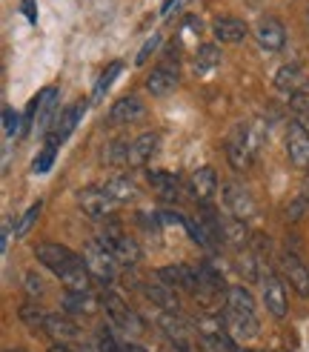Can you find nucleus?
I'll use <instances>...</instances> for the list:
<instances>
[{
    "instance_id": "obj_2",
    "label": "nucleus",
    "mask_w": 309,
    "mask_h": 352,
    "mask_svg": "<svg viewBox=\"0 0 309 352\" xmlns=\"http://www.w3.org/2000/svg\"><path fill=\"white\" fill-rule=\"evenodd\" d=\"M261 140H264V123L255 120V123H235L229 138H227V157L229 164L240 172V169H249V164L255 161L258 149H261Z\"/></svg>"
},
{
    "instance_id": "obj_33",
    "label": "nucleus",
    "mask_w": 309,
    "mask_h": 352,
    "mask_svg": "<svg viewBox=\"0 0 309 352\" xmlns=\"http://www.w3.org/2000/svg\"><path fill=\"white\" fill-rule=\"evenodd\" d=\"M120 69H124V66H120L117 60L106 66V72H103V75L98 78V83H95V92H92V103L103 100V95H106V89H109V86H112V83H115V78L120 75Z\"/></svg>"
},
{
    "instance_id": "obj_13",
    "label": "nucleus",
    "mask_w": 309,
    "mask_h": 352,
    "mask_svg": "<svg viewBox=\"0 0 309 352\" xmlns=\"http://www.w3.org/2000/svg\"><path fill=\"white\" fill-rule=\"evenodd\" d=\"M275 89L289 95V98L304 95V89H306V72H304V66H298V63L281 66L278 72H275Z\"/></svg>"
},
{
    "instance_id": "obj_9",
    "label": "nucleus",
    "mask_w": 309,
    "mask_h": 352,
    "mask_svg": "<svg viewBox=\"0 0 309 352\" xmlns=\"http://www.w3.org/2000/svg\"><path fill=\"white\" fill-rule=\"evenodd\" d=\"M78 204H80V209H83V215L92 218V221L109 218V215H112V206H115V201L106 195V192L95 189V186L80 189V192H78Z\"/></svg>"
},
{
    "instance_id": "obj_11",
    "label": "nucleus",
    "mask_w": 309,
    "mask_h": 352,
    "mask_svg": "<svg viewBox=\"0 0 309 352\" xmlns=\"http://www.w3.org/2000/svg\"><path fill=\"white\" fill-rule=\"evenodd\" d=\"M218 192V172L212 166H201L189 175V195L198 204H209Z\"/></svg>"
},
{
    "instance_id": "obj_15",
    "label": "nucleus",
    "mask_w": 309,
    "mask_h": 352,
    "mask_svg": "<svg viewBox=\"0 0 309 352\" xmlns=\"http://www.w3.org/2000/svg\"><path fill=\"white\" fill-rule=\"evenodd\" d=\"M281 270H284V278L289 280V287L295 289L301 298H309V270L301 263V258L286 252L281 258Z\"/></svg>"
},
{
    "instance_id": "obj_32",
    "label": "nucleus",
    "mask_w": 309,
    "mask_h": 352,
    "mask_svg": "<svg viewBox=\"0 0 309 352\" xmlns=\"http://www.w3.org/2000/svg\"><path fill=\"white\" fill-rule=\"evenodd\" d=\"M220 63V52H218V46H212V43H206V46H201L198 49V55H195V72H212V69Z\"/></svg>"
},
{
    "instance_id": "obj_41",
    "label": "nucleus",
    "mask_w": 309,
    "mask_h": 352,
    "mask_svg": "<svg viewBox=\"0 0 309 352\" xmlns=\"http://www.w3.org/2000/svg\"><path fill=\"white\" fill-rule=\"evenodd\" d=\"M158 43H161V34H152V38L141 46V52H137V58H135V60H137V63H146V60L152 58V52L158 49Z\"/></svg>"
},
{
    "instance_id": "obj_24",
    "label": "nucleus",
    "mask_w": 309,
    "mask_h": 352,
    "mask_svg": "<svg viewBox=\"0 0 309 352\" xmlns=\"http://www.w3.org/2000/svg\"><path fill=\"white\" fill-rule=\"evenodd\" d=\"M103 192H106L115 204H132V201H137V184L132 178H126V175L109 178L106 186H103Z\"/></svg>"
},
{
    "instance_id": "obj_6",
    "label": "nucleus",
    "mask_w": 309,
    "mask_h": 352,
    "mask_svg": "<svg viewBox=\"0 0 309 352\" xmlns=\"http://www.w3.org/2000/svg\"><path fill=\"white\" fill-rule=\"evenodd\" d=\"M223 204H227L229 215H235L238 221H244V223L258 218V204H255V198L249 195L247 186H240V184H235V181L223 184Z\"/></svg>"
},
{
    "instance_id": "obj_35",
    "label": "nucleus",
    "mask_w": 309,
    "mask_h": 352,
    "mask_svg": "<svg viewBox=\"0 0 309 352\" xmlns=\"http://www.w3.org/2000/svg\"><path fill=\"white\" fill-rule=\"evenodd\" d=\"M289 107H292V112H295V120L309 132V98H306V95L289 98Z\"/></svg>"
},
{
    "instance_id": "obj_19",
    "label": "nucleus",
    "mask_w": 309,
    "mask_h": 352,
    "mask_svg": "<svg viewBox=\"0 0 309 352\" xmlns=\"http://www.w3.org/2000/svg\"><path fill=\"white\" fill-rule=\"evenodd\" d=\"M137 118H144V103L137 100L135 95H126L112 103L109 109V123L112 126H124V123H135Z\"/></svg>"
},
{
    "instance_id": "obj_30",
    "label": "nucleus",
    "mask_w": 309,
    "mask_h": 352,
    "mask_svg": "<svg viewBox=\"0 0 309 352\" xmlns=\"http://www.w3.org/2000/svg\"><path fill=\"white\" fill-rule=\"evenodd\" d=\"M17 318H21L29 329H43V327H46V318H49V312H46L41 304L26 301V304H21V309H17Z\"/></svg>"
},
{
    "instance_id": "obj_50",
    "label": "nucleus",
    "mask_w": 309,
    "mask_h": 352,
    "mask_svg": "<svg viewBox=\"0 0 309 352\" xmlns=\"http://www.w3.org/2000/svg\"><path fill=\"white\" fill-rule=\"evenodd\" d=\"M235 352H249V349H235Z\"/></svg>"
},
{
    "instance_id": "obj_23",
    "label": "nucleus",
    "mask_w": 309,
    "mask_h": 352,
    "mask_svg": "<svg viewBox=\"0 0 309 352\" xmlns=\"http://www.w3.org/2000/svg\"><path fill=\"white\" fill-rule=\"evenodd\" d=\"M43 332L46 336H52L58 344H66V341H72V338H78V324L69 318V315H60V312H55V315H49L46 318V327H43Z\"/></svg>"
},
{
    "instance_id": "obj_21",
    "label": "nucleus",
    "mask_w": 309,
    "mask_h": 352,
    "mask_svg": "<svg viewBox=\"0 0 309 352\" xmlns=\"http://www.w3.org/2000/svg\"><path fill=\"white\" fill-rule=\"evenodd\" d=\"M146 178H149L152 189L158 192L161 198H166V201H178L181 181H178V175H175V172H166V169H149V172H146Z\"/></svg>"
},
{
    "instance_id": "obj_25",
    "label": "nucleus",
    "mask_w": 309,
    "mask_h": 352,
    "mask_svg": "<svg viewBox=\"0 0 309 352\" xmlns=\"http://www.w3.org/2000/svg\"><path fill=\"white\" fill-rule=\"evenodd\" d=\"M55 109H58V89L55 86H46V89L38 95V118H34V126L38 132H46L52 118H55Z\"/></svg>"
},
{
    "instance_id": "obj_49",
    "label": "nucleus",
    "mask_w": 309,
    "mask_h": 352,
    "mask_svg": "<svg viewBox=\"0 0 309 352\" xmlns=\"http://www.w3.org/2000/svg\"><path fill=\"white\" fill-rule=\"evenodd\" d=\"M6 352H23V349H6Z\"/></svg>"
},
{
    "instance_id": "obj_1",
    "label": "nucleus",
    "mask_w": 309,
    "mask_h": 352,
    "mask_svg": "<svg viewBox=\"0 0 309 352\" xmlns=\"http://www.w3.org/2000/svg\"><path fill=\"white\" fill-rule=\"evenodd\" d=\"M34 258H38L49 272H55V278L66 287V292H89L92 272L86 270L83 258H78L69 246H63V243H38Z\"/></svg>"
},
{
    "instance_id": "obj_31",
    "label": "nucleus",
    "mask_w": 309,
    "mask_h": 352,
    "mask_svg": "<svg viewBox=\"0 0 309 352\" xmlns=\"http://www.w3.org/2000/svg\"><path fill=\"white\" fill-rule=\"evenodd\" d=\"M58 144H60V140L49 135L46 146L41 149V155L34 157V164H32V172H34V175H46V172L52 169V164H55V155H58Z\"/></svg>"
},
{
    "instance_id": "obj_48",
    "label": "nucleus",
    "mask_w": 309,
    "mask_h": 352,
    "mask_svg": "<svg viewBox=\"0 0 309 352\" xmlns=\"http://www.w3.org/2000/svg\"><path fill=\"white\" fill-rule=\"evenodd\" d=\"M175 3H178V0H166V3H163V9H161V12H163V14H169V12H172V6H175Z\"/></svg>"
},
{
    "instance_id": "obj_26",
    "label": "nucleus",
    "mask_w": 309,
    "mask_h": 352,
    "mask_svg": "<svg viewBox=\"0 0 309 352\" xmlns=\"http://www.w3.org/2000/svg\"><path fill=\"white\" fill-rule=\"evenodd\" d=\"M158 324L163 327L166 336L175 341L178 349H186V321L181 318L178 312H161L158 315Z\"/></svg>"
},
{
    "instance_id": "obj_36",
    "label": "nucleus",
    "mask_w": 309,
    "mask_h": 352,
    "mask_svg": "<svg viewBox=\"0 0 309 352\" xmlns=\"http://www.w3.org/2000/svg\"><path fill=\"white\" fill-rule=\"evenodd\" d=\"M198 272H201V287H209V289H220L223 287V278H220V272L212 267V263H198Z\"/></svg>"
},
{
    "instance_id": "obj_28",
    "label": "nucleus",
    "mask_w": 309,
    "mask_h": 352,
    "mask_svg": "<svg viewBox=\"0 0 309 352\" xmlns=\"http://www.w3.org/2000/svg\"><path fill=\"white\" fill-rule=\"evenodd\" d=\"M227 307H229V309H235V312L255 315V298H252V292H249L247 287L235 284V287H229V289H227Z\"/></svg>"
},
{
    "instance_id": "obj_18",
    "label": "nucleus",
    "mask_w": 309,
    "mask_h": 352,
    "mask_svg": "<svg viewBox=\"0 0 309 352\" xmlns=\"http://www.w3.org/2000/svg\"><path fill=\"white\" fill-rule=\"evenodd\" d=\"M220 238L227 241L235 252L249 250V232H247V223H244V221H238L235 215H223V218H220Z\"/></svg>"
},
{
    "instance_id": "obj_38",
    "label": "nucleus",
    "mask_w": 309,
    "mask_h": 352,
    "mask_svg": "<svg viewBox=\"0 0 309 352\" xmlns=\"http://www.w3.org/2000/svg\"><path fill=\"white\" fill-rule=\"evenodd\" d=\"M23 289H26L29 298H41V295L46 292V284H43V278H41L38 272H26V278H23Z\"/></svg>"
},
{
    "instance_id": "obj_44",
    "label": "nucleus",
    "mask_w": 309,
    "mask_h": 352,
    "mask_svg": "<svg viewBox=\"0 0 309 352\" xmlns=\"http://www.w3.org/2000/svg\"><path fill=\"white\" fill-rule=\"evenodd\" d=\"M23 12H26V17H29L32 23L38 21V14H34V0H23Z\"/></svg>"
},
{
    "instance_id": "obj_8",
    "label": "nucleus",
    "mask_w": 309,
    "mask_h": 352,
    "mask_svg": "<svg viewBox=\"0 0 309 352\" xmlns=\"http://www.w3.org/2000/svg\"><path fill=\"white\" fill-rule=\"evenodd\" d=\"M286 155L295 169H309V132L298 120H292L286 129Z\"/></svg>"
},
{
    "instance_id": "obj_47",
    "label": "nucleus",
    "mask_w": 309,
    "mask_h": 352,
    "mask_svg": "<svg viewBox=\"0 0 309 352\" xmlns=\"http://www.w3.org/2000/svg\"><path fill=\"white\" fill-rule=\"evenodd\" d=\"M126 352H149V349H144L141 344H126Z\"/></svg>"
},
{
    "instance_id": "obj_10",
    "label": "nucleus",
    "mask_w": 309,
    "mask_h": 352,
    "mask_svg": "<svg viewBox=\"0 0 309 352\" xmlns=\"http://www.w3.org/2000/svg\"><path fill=\"white\" fill-rule=\"evenodd\" d=\"M181 83V75H178V63H161L152 69V75L146 78V89L154 95V98H166L178 89Z\"/></svg>"
},
{
    "instance_id": "obj_39",
    "label": "nucleus",
    "mask_w": 309,
    "mask_h": 352,
    "mask_svg": "<svg viewBox=\"0 0 309 352\" xmlns=\"http://www.w3.org/2000/svg\"><path fill=\"white\" fill-rule=\"evenodd\" d=\"M21 129H23V126H21V115H17L12 107H6V109H3V135L12 138V135H17Z\"/></svg>"
},
{
    "instance_id": "obj_45",
    "label": "nucleus",
    "mask_w": 309,
    "mask_h": 352,
    "mask_svg": "<svg viewBox=\"0 0 309 352\" xmlns=\"http://www.w3.org/2000/svg\"><path fill=\"white\" fill-rule=\"evenodd\" d=\"M49 352H75V349H69L66 344H58V341H55V344L49 346Z\"/></svg>"
},
{
    "instance_id": "obj_7",
    "label": "nucleus",
    "mask_w": 309,
    "mask_h": 352,
    "mask_svg": "<svg viewBox=\"0 0 309 352\" xmlns=\"http://www.w3.org/2000/svg\"><path fill=\"white\" fill-rule=\"evenodd\" d=\"M100 241L109 246L112 255L117 258V263H124V267H135V263L141 261V246H137V241L124 235L117 226H109V230L100 235Z\"/></svg>"
},
{
    "instance_id": "obj_12",
    "label": "nucleus",
    "mask_w": 309,
    "mask_h": 352,
    "mask_svg": "<svg viewBox=\"0 0 309 352\" xmlns=\"http://www.w3.org/2000/svg\"><path fill=\"white\" fill-rule=\"evenodd\" d=\"M223 324H227L229 336L235 341H255L258 338V329H261V324H258L255 315H247V312H235L227 307V315H223Z\"/></svg>"
},
{
    "instance_id": "obj_43",
    "label": "nucleus",
    "mask_w": 309,
    "mask_h": 352,
    "mask_svg": "<svg viewBox=\"0 0 309 352\" xmlns=\"http://www.w3.org/2000/svg\"><path fill=\"white\" fill-rule=\"evenodd\" d=\"M9 238H12V223H9V218H3V238H0V252H6Z\"/></svg>"
},
{
    "instance_id": "obj_20",
    "label": "nucleus",
    "mask_w": 309,
    "mask_h": 352,
    "mask_svg": "<svg viewBox=\"0 0 309 352\" xmlns=\"http://www.w3.org/2000/svg\"><path fill=\"white\" fill-rule=\"evenodd\" d=\"M144 295L154 307H161V312H178L181 309V298H178L175 287L163 284V280H158V284H144Z\"/></svg>"
},
{
    "instance_id": "obj_4",
    "label": "nucleus",
    "mask_w": 309,
    "mask_h": 352,
    "mask_svg": "<svg viewBox=\"0 0 309 352\" xmlns=\"http://www.w3.org/2000/svg\"><path fill=\"white\" fill-rule=\"evenodd\" d=\"M100 304H103V309H106V315L112 318L115 327H120L124 332H132V336H141L144 332V318L132 307H126L124 301H120L115 292H103Z\"/></svg>"
},
{
    "instance_id": "obj_3",
    "label": "nucleus",
    "mask_w": 309,
    "mask_h": 352,
    "mask_svg": "<svg viewBox=\"0 0 309 352\" xmlns=\"http://www.w3.org/2000/svg\"><path fill=\"white\" fill-rule=\"evenodd\" d=\"M83 263H86V270L92 272V278H98V280H115V275H117V258L100 238L86 243Z\"/></svg>"
},
{
    "instance_id": "obj_5",
    "label": "nucleus",
    "mask_w": 309,
    "mask_h": 352,
    "mask_svg": "<svg viewBox=\"0 0 309 352\" xmlns=\"http://www.w3.org/2000/svg\"><path fill=\"white\" fill-rule=\"evenodd\" d=\"M261 298H264V307L266 312L272 315V318H286V289H284V280L275 275L272 270L264 272L261 267Z\"/></svg>"
},
{
    "instance_id": "obj_29",
    "label": "nucleus",
    "mask_w": 309,
    "mask_h": 352,
    "mask_svg": "<svg viewBox=\"0 0 309 352\" xmlns=\"http://www.w3.org/2000/svg\"><path fill=\"white\" fill-rule=\"evenodd\" d=\"M83 112H86V103H75L72 109H66V112H63V118H60V123L55 126V132H52V138L66 140L69 135L75 132V126H78V120L83 118Z\"/></svg>"
},
{
    "instance_id": "obj_16",
    "label": "nucleus",
    "mask_w": 309,
    "mask_h": 352,
    "mask_svg": "<svg viewBox=\"0 0 309 352\" xmlns=\"http://www.w3.org/2000/svg\"><path fill=\"white\" fill-rule=\"evenodd\" d=\"M212 34L220 43H240L249 34V26L240 21V17L220 14V17H215V21H212Z\"/></svg>"
},
{
    "instance_id": "obj_46",
    "label": "nucleus",
    "mask_w": 309,
    "mask_h": 352,
    "mask_svg": "<svg viewBox=\"0 0 309 352\" xmlns=\"http://www.w3.org/2000/svg\"><path fill=\"white\" fill-rule=\"evenodd\" d=\"M301 195H304V198H306V204H309V172H306L304 184H301Z\"/></svg>"
},
{
    "instance_id": "obj_14",
    "label": "nucleus",
    "mask_w": 309,
    "mask_h": 352,
    "mask_svg": "<svg viewBox=\"0 0 309 352\" xmlns=\"http://www.w3.org/2000/svg\"><path fill=\"white\" fill-rule=\"evenodd\" d=\"M255 38L261 43V49L266 52H281L284 43H286V32H284V23L275 21V17H261L255 26Z\"/></svg>"
},
{
    "instance_id": "obj_42",
    "label": "nucleus",
    "mask_w": 309,
    "mask_h": 352,
    "mask_svg": "<svg viewBox=\"0 0 309 352\" xmlns=\"http://www.w3.org/2000/svg\"><path fill=\"white\" fill-rule=\"evenodd\" d=\"M306 206H309V204H306V198H304V195H298V201L286 209V218H289V221H301V215H304V209H306Z\"/></svg>"
},
{
    "instance_id": "obj_27",
    "label": "nucleus",
    "mask_w": 309,
    "mask_h": 352,
    "mask_svg": "<svg viewBox=\"0 0 309 352\" xmlns=\"http://www.w3.org/2000/svg\"><path fill=\"white\" fill-rule=\"evenodd\" d=\"M183 230L189 232V238H192L198 246H203V250H215V246H218V238L212 235V230H209V226H206L203 223V218H186V226H183Z\"/></svg>"
},
{
    "instance_id": "obj_17",
    "label": "nucleus",
    "mask_w": 309,
    "mask_h": 352,
    "mask_svg": "<svg viewBox=\"0 0 309 352\" xmlns=\"http://www.w3.org/2000/svg\"><path fill=\"white\" fill-rule=\"evenodd\" d=\"M161 146V135L158 132H144V135H137L132 140V146H129V166H144L152 161V155L158 152Z\"/></svg>"
},
{
    "instance_id": "obj_22",
    "label": "nucleus",
    "mask_w": 309,
    "mask_h": 352,
    "mask_svg": "<svg viewBox=\"0 0 309 352\" xmlns=\"http://www.w3.org/2000/svg\"><path fill=\"white\" fill-rule=\"evenodd\" d=\"M98 298L92 292H66L63 295V312L69 315H83V318H92L98 312Z\"/></svg>"
},
{
    "instance_id": "obj_37",
    "label": "nucleus",
    "mask_w": 309,
    "mask_h": 352,
    "mask_svg": "<svg viewBox=\"0 0 309 352\" xmlns=\"http://www.w3.org/2000/svg\"><path fill=\"white\" fill-rule=\"evenodd\" d=\"M129 140H115V144H109L106 149V161L109 164H129Z\"/></svg>"
},
{
    "instance_id": "obj_40",
    "label": "nucleus",
    "mask_w": 309,
    "mask_h": 352,
    "mask_svg": "<svg viewBox=\"0 0 309 352\" xmlns=\"http://www.w3.org/2000/svg\"><path fill=\"white\" fill-rule=\"evenodd\" d=\"M98 352H126V349H120L112 332L106 327H100V332H98Z\"/></svg>"
},
{
    "instance_id": "obj_34",
    "label": "nucleus",
    "mask_w": 309,
    "mask_h": 352,
    "mask_svg": "<svg viewBox=\"0 0 309 352\" xmlns=\"http://www.w3.org/2000/svg\"><path fill=\"white\" fill-rule=\"evenodd\" d=\"M38 215H41V201L38 204H32L26 212L21 215V221L14 223V238H26L29 235V230L34 226V221H38Z\"/></svg>"
},
{
    "instance_id": "obj_51",
    "label": "nucleus",
    "mask_w": 309,
    "mask_h": 352,
    "mask_svg": "<svg viewBox=\"0 0 309 352\" xmlns=\"http://www.w3.org/2000/svg\"><path fill=\"white\" fill-rule=\"evenodd\" d=\"M306 17H309V9H306Z\"/></svg>"
}]
</instances>
